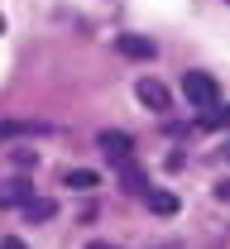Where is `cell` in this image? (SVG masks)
<instances>
[{
    "label": "cell",
    "instance_id": "1",
    "mask_svg": "<svg viewBox=\"0 0 230 249\" xmlns=\"http://www.w3.org/2000/svg\"><path fill=\"white\" fill-rule=\"evenodd\" d=\"M182 96H187V106H197V110L221 106V87H216V77H206V72H187V77H182Z\"/></svg>",
    "mask_w": 230,
    "mask_h": 249
},
{
    "label": "cell",
    "instance_id": "2",
    "mask_svg": "<svg viewBox=\"0 0 230 249\" xmlns=\"http://www.w3.org/2000/svg\"><path fill=\"white\" fill-rule=\"evenodd\" d=\"M134 96H139L149 110H159V115H168V110H173V91H168L159 77H139V82H134Z\"/></svg>",
    "mask_w": 230,
    "mask_h": 249
},
{
    "label": "cell",
    "instance_id": "3",
    "mask_svg": "<svg viewBox=\"0 0 230 249\" xmlns=\"http://www.w3.org/2000/svg\"><path fill=\"white\" fill-rule=\"evenodd\" d=\"M96 144L106 149V158H110L115 168H120V163H130V158H134V139L125 134V129H101V139H96Z\"/></svg>",
    "mask_w": 230,
    "mask_h": 249
},
{
    "label": "cell",
    "instance_id": "4",
    "mask_svg": "<svg viewBox=\"0 0 230 249\" xmlns=\"http://www.w3.org/2000/svg\"><path fill=\"white\" fill-rule=\"evenodd\" d=\"M115 48H120L125 58H134V62H154L159 58V43H149V38H139V34H120Z\"/></svg>",
    "mask_w": 230,
    "mask_h": 249
},
{
    "label": "cell",
    "instance_id": "5",
    "mask_svg": "<svg viewBox=\"0 0 230 249\" xmlns=\"http://www.w3.org/2000/svg\"><path fill=\"white\" fill-rule=\"evenodd\" d=\"M34 196V182H24V178H10V182H0V206H24Z\"/></svg>",
    "mask_w": 230,
    "mask_h": 249
},
{
    "label": "cell",
    "instance_id": "6",
    "mask_svg": "<svg viewBox=\"0 0 230 249\" xmlns=\"http://www.w3.org/2000/svg\"><path fill=\"white\" fill-rule=\"evenodd\" d=\"M53 216H58V201L53 196H29L24 201V220H34V225H48Z\"/></svg>",
    "mask_w": 230,
    "mask_h": 249
},
{
    "label": "cell",
    "instance_id": "7",
    "mask_svg": "<svg viewBox=\"0 0 230 249\" xmlns=\"http://www.w3.org/2000/svg\"><path fill=\"white\" fill-rule=\"evenodd\" d=\"M120 187H125L130 196H149V178L134 168V158H130V163H120Z\"/></svg>",
    "mask_w": 230,
    "mask_h": 249
},
{
    "label": "cell",
    "instance_id": "8",
    "mask_svg": "<svg viewBox=\"0 0 230 249\" xmlns=\"http://www.w3.org/2000/svg\"><path fill=\"white\" fill-rule=\"evenodd\" d=\"M144 201H149V211H154V216H173V211H177V196H173V192H159V187H149V196H144Z\"/></svg>",
    "mask_w": 230,
    "mask_h": 249
},
{
    "label": "cell",
    "instance_id": "9",
    "mask_svg": "<svg viewBox=\"0 0 230 249\" xmlns=\"http://www.w3.org/2000/svg\"><path fill=\"white\" fill-rule=\"evenodd\" d=\"M226 124H230V106H211L197 115V129H226Z\"/></svg>",
    "mask_w": 230,
    "mask_h": 249
},
{
    "label": "cell",
    "instance_id": "10",
    "mask_svg": "<svg viewBox=\"0 0 230 249\" xmlns=\"http://www.w3.org/2000/svg\"><path fill=\"white\" fill-rule=\"evenodd\" d=\"M63 182H67V187H77V192H96V182H101V178L91 173V168H72Z\"/></svg>",
    "mask_w": 230,
    "mask_h": 249
},
{
    "label": "cell",
    "instance_id": "11",
    "mask_svg": "<svg viewBox=\"0 0 230 249\" xmlns=\"http://www.w3.org/2000/svg\"><path fill=\"white\" fill-rule=\"evenodd\" d=\"M19 134H43V124H19V120L0 124V144H10V139H19Z\"/></svg>",
    "mask_w": 230,
    "mask_h": 249
},
{
    "label": "cell",
    "instance_id": "12",
    "mask_svg": "<svg viewBox=\"0 0 230 249\" xmlns=\"http://www.w3.org/2000/svg\"><path fill=\"white\" fill-rule=\"evenodd\" d=\"M0 249H29V245H24L19 235H0Z\"/></svg>",
    "mask_w": 230,
    "mask_h": 249
},
{
    "label": "cell",
    "instance_id": "13",
    "mask_svg": "<svg viewBox=\"0 0 230 249\" xmlns=\"http://www.w3.org/2000/svg\"><path fill=\"white\" fill-rule=\"evenodd\" d=\"M216 196H221V201H230V182H221V187H216Z\"/></svg>",
    "mask_w": 230,
    "mask_h": 249
},
{
    "label": "cell",
    "instance_id": "14",
    "mask_svg": "<svg viewBox=\"0 0 230 249\" xmlns=\"http://www.w3.org/2000/svg\"><path fill=\"white\" fill-rule=\"evenodd\" d=\"M87 249H120V245H106V240H91Z\"/></svg>",
    "mask_w": 230,
    "mask_h": 249
},
{
    "label": "cell",
    "instance_id": "15",
    "mask_svg": "<svg viewBox=\"0 0 230 249\" xmlns=\"http://www.w3.org/2000/svg\"><path fill=\"white\" fill-rule=\"evenodd\" d=\"M0 34H5V19H0Z\"/></svg>",
    "mask_w": 230,
    "mask_h": 249
},
{
    "label": "cell",
    "instance_id": "16",
    "mask_svg": "<svg viewBox=\"0 0 230 249\" xmlns=\"http://www.w3.org/2000/svg\"><path fill=\"white\" fill-rule=\"evenodd\" d=\"M226 158H230V149H226Z\"/></svg>",
    "mask_w": 230,
    "mask_h": 249
}]
</instances>
